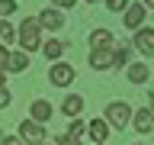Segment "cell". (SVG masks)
<instances>
[{"label":"cell","mask_w":154,"mask_h":145,"mask_svg":"<svg viewBox=\"0 0 154 145\" xmlns=\"http://www.w3.org/2000/svg\"><path fill=\"white\" fill-rule=\"evenodd\" d=\"M0 87H7V71H0Z\"/></svg>","instance_id":"obj_27"},{"label":"cell","mask_w":154,"mask_h":145,"mask_svg":"<svg viewBox=\"0 0 154 145\" xmlns=\"http://www.w3.org/2000/svg\"><path fill=\"white\" fill-rule=\"evenodd\" d=\"M106 7L112 10V13H122V10H125V3H122V0H106Z\"/></svg>","instance_id":"obj_25"},{"label":"cell","mask_w":154,"mask_h":145,"mask_svg":"<svg viewBox=\"0 0 154 145\" xmlns=\"http://www.w3.org/2000/svg\"><path fill=\"white\" fill-rule=\"evenodd\" d=\"M100 48H112V32L109 29H93L90 32V52H100Z\"/></svg>","instance_id":"obj_11"},{"label":"cell","mask_w":154,"mask_h":145,"mask_svg":"<svg viewBox=\"0 0 154 145\" xmlns=\"http://www.w3.org/2000/svg\"><path fill=\"white\" fill-rule=\"evenodd\" d=\"M128 45H116L112 48V68H128Z\"/></svg>","instance_id":"obj_17"},{"label":"cell","mask_w":154,"mask_h":145,"mask_svg":"<svg viewBox=\"0 0 154 145\" xmlns=\"http://www.w3.org/2000/svg\"><path fill=\"white\" fill-rule=\"evenodd\" d=\"M10 100H13V97H10V90H7V87H0V110H7Z\"/></svg>","instance_id":"obj_21"},{"label":"cell","mask_w":154,"mask_h":145,"mask_svg":"<svg viewBox=\"0 0 154 145\" xmlns=\"http://www.w3.org/2000/svg\"><path fill=\"white\" fill-rule=\"evenodd\" d=\"M10 39H16V29L10 26L7 19H0V45H3V42H10Z\"/></svg>","instance_id":"obj_19"},{"label":"cell","mask_w":154,"mask_h":145,"mask_svg":"<svg viewBox=\"0 0 154 145\" xmlns=\"http://www.w3.org/2000/svg\"><path fill=\"white\" fill-rule=\"evenodd\" d=\"M144 16H148V10H144V3H125V29H141V23H144Z\"/></svg>","instance_id":"obj_5"},{"label":"cell","mask_w":154,"mask_h":145,"mask_svg":"<svg viewBox=\"0 0 154 145\" xmlns=\"http://www.w3.org/2000/svg\"><path fill=\"white\" fill-rule=\"evenodd\" d=\"M35 23H38V29H51V32H58V29L64 26V16H61L55 7H45V10L35 16Z\"/></svg>","instance_id":"obj_6"},{"label":"cell","mask_w":154,"mask_h":145,"mask_svg":"<svg viewBox=\"0 0 154 145\" xmlns=\"http://www.w3.org/2000/svg\"><path fill=\"white\" fill-rule=\"evenodd\" d=\"M84 132H87V123L77 116V119H71V126H67L64 135H71V139H84Z\"/></svg>","instance_id":"obj_18"},{"label":"cell","mask_w":154,"mask_h":145,"mask_svg":"<svg viewBox=\"0 0 154 145\" xmlns=\"http://www.w3.org/2000/svg\"><path fill=\"white\" fill-rule=\"evenodd\" d=\"M135 48H138L141 55H148V58L154 55V29L151 26H141L135 32Z\"/></svg>","instance_id":"obj_7"},{"label":"cell","mask_w":154,"mask_h":145,"mask_svg":"<svg viewBox=\"0 0 154 145\" xmlns=\"http://www.w3.org/2000/svg\"><path fill=\"white\" fill-rule=\"evenodd\" d=\"M148 110L154 113V90H148Z\"/></svg>","instance_id":"obj_26"},{"label":"cell","mask_w":154,"mask_h":145,"mask_svg":"<svg viewBox=\"0 0 154 145\" xmlns=\"http://www.w3.org/2000/svg\"><path fill=\"white\" fill-rule=\"evenodd\" d=\"M29 68V55L26 52H10V61H7V71L19 74V71H26Z\"/></svg>","instance_id":"obj_16"},{"label":"cell","mask_w":154,"mask_h":145,"mask_svg":"<svg viewBox=\"0 0 154 145\" xmlns=\"http://www.w3.org/2000/svg\"><path fill=\"white\" fill-rule=\"evenodd\" d=\"M0 145H26V142H23L19 135H3V139H0Z\"/></svg>","instance_id":"obj_23"},{"label":"cell","mask_w":154,"mask_h":145,"mask_svg":"<svg viewBox=\"0 0 154 145\" xmlns=\"http://www.w3.org/2000/svg\"><path fill=\"white\" fill-rule=\"evenodd\" d=\"M55 142H58V145H84L80 139H71V135H58Z\"/></svg>","instance_id":"obj_22"},{"label":"cell","mask_w":154,"mask_h":145,"mask_svg":"<svg viewBox=\"0 0 154 145\" xmlns=\"http://www.w3.org/2000/svg\"><path fill=\"white\" fill-rule=\"evenodd\" d=\"M16 42H19V52H26V55L42 48V29L35 19H23V26L16 29Z\"/></svg>","instance_id":"obj_1"},{"label":"cell","mask_w":154,"mask_h":145,"mask_svg":"<svg viewBox=\"0 0 154 145\" xmlns=\"http://www.w3.org/2000/svg\"><path fill=\"white\" fill-rule=\"evenodd\" d=\"M7 61H10V52L7 45H0V71H7Z\"/></svg>","instance_id":"obj_24"},{"label":"cell","mask_w":154,"mask_h":145,"mask_svg":"<svg viewBox=\"0 0 154 145\" xmlns=\"http://www.w3.org/2000/svg\"><path fill=\"white\" fill-rule=\"evenodd\" d=\"M87 132H90V139H93L96 145H103L106 139H109V123H106L103 116H100V119H93V123L87 126Z\"/></svg>","instance_id":"obj_13"},{"label":"cell","mask_w":154,"mask_h":145,"mask_svg":"<svg viewBox=\"0 0 154 145\" xmlns=\"http://www.w3.org/2000/svg\"><path fill=\"white\" fill-rule=\"evenodd\" d=\"M16 135H19L26 145H45V129H42L38 123H32V119H23Z\"/></svg>","instance_id":"obj_4"},{"label":"cell","mask_w":154,"mask_h":145,"mask_svg":"<svg viewBox=\"0 0 154 145\" xmlns=\"http://www.w3.org/2000/svg\"><path fill=\"white\" fill-rule=\"evenodd\" d=\"M135 145H141V142H135Z\"/></svg>","instance_id":"obj_28"},{"label":"cell","mask_w":154,"mask_h":145,"mask_svg":"<svg viewBox=\"0 0 154 145\" xmlns=\"http://www.w3.org/2000/svg\"><path fill=\"white\" fill-rule=\"evenodd\" d=\"M84 97H77V94H67L64 97V100H61V113H64V116H71V119H77V116H80V113H84Z\"/></svg>","instance_id":"obj_9"},{"label":"cell","mask_w":154,"mask_h":145,"mask_svg":"<svg viewBox=\"0 0 154 145\" xmlns=\"http://www.w3.org/2000/svg\"><path fill=\"white\" fill-rule=\"evenodd\" d=\"M48 81H51V87H71L74 84V65L55 61V65L48 68Z\"/></svg>","instance_id":"obj_3"},{"label":"cell","mask_w":154,"mask_h":145,"mask_svg":"<svg viewBox=\"0 0 154 145\" xmlns=\"http://www.w3.org/2000/svg\"><path fill=\"white\" fill-rule=\"evenodd\" d=\"M29 116H32V123H48V119H51V103H48V100H35V103L29 106Z\"/></svg>","instance_id":"obj_12"},{"label":"cell","mask_w":154,"mask_h":145,"mask_svg":"<svg viewBox=\"0 0 154 145\" xmlns=\"http://www.w3.org/2000/svg\"><path fill=\"white\" fill-rule=\"evenodd\" d=\"M10 13H16V3L13 0H0V19H7Z\"/></svg>","instance_id":"obj_20"},{"label":"cell","mask_w":154,"mask_h":145,"mask_svg":"<svg viewBox=\"0 0 154 145\" xmlns=\"http://www.w3.org/2000/svg\"><path fill=\"white\" fill-rule=\"evenodd\" d=\"M125 74H128L132 84H144V81L151 77V68H148V65H128V68H125Z\"/></svg>","instance_id":"obj_15"},{"label":"cell","mask_w":154,"mask_h":145,"mask_svg":"<svg viewBox=\"0 0 154 145\" xmlns=\"http://www.w3.org/2000/svg\"><path fill=\"white\" fill-rule=\"evenodd\" d=\"M132 126H135V132H141V135H148L154 129V113L144 106V110H135L132 113Z\"/></svg>","instance_id":"obj_8"},{"label":"cell","mask_w":154,"mask_h":145,"mask_svg":"<svg viewBox=\"0 0 154 145\" xmlns=\"http://www.w3.org/2000/svg\"><path fill=\"white\" fill-rule=\"evenodd\" d=\"M132 113H135V110H132L128 103H122V100H112V103L103 110V119L112 126V129H128V123H132Z\"/></svg>","instance_id":"obj_2"},{"label":"cell","mask_w":154,"mask_h":145,"mask_svg":"<svg viewBox=\"0 0 154 145\" xmlns=\"http://www.w3.org/2000/svg\"><path fill=\"white\" fill-rule=\"evenodd\" d=\"M64 48H67V45L61 42V39H48V42H42V52H45V58L51 61V65H55L61 55H64Z\"/></svg>","instance_id":"obj_14"},{"label":"cell","mask_w":154,"mask_h":145,"mask_svg":"<svg viewBox=\"0 0 154 145\" xmlns=\"http://www.w3.org/2000/svg\"><path fill=\"white\" fill-rule=\"evenodd\" d=\"M90 68H96V71H112V48L90 52Z\"/></svg>","instance_id":"obj_10"}]
</instances>
